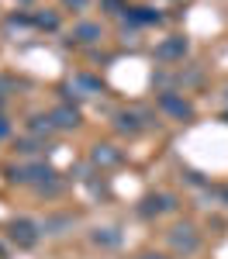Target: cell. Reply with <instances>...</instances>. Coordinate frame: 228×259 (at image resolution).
<instances>
[{
  "instance_id": "cell-1",
  "label": "cell",
  "mask_w": 228,
  "mask_h": 259,
  "mask_svg": "<svg viewBox=\"0 0 228 259\" xmlns=\"http://www.w3.org/2000/svg\"><path fill=\"white\" fill-rule=\"evenodd\" d=\"M169 245H173L176 252H184V256H194V252L201 249V235H197L194 225H176V228L169 232Z\"/></svg>"
},
{
  "instance_id": "cell-2",
  "label": "cell",
  "mask_w": 228,
  "mask_h": 259,
  "mask_svg": "<svg viewBox=\"0 0 228 259\" xmlns=\"http://www.w3.org/2000/svg\"><path fill=\"white\" fill-rule=\"evenodd\" d=\"M7 235H11V242L14 245H21V249H31L35 242H38V225L35 221H28V218H18V221H11L7 225Z\"/></svg>"
},
{
  "instance_id": "cell-3",
  "label": "cell",
  "mask_w": 228,
  "mask_h": 259,
  "mask_svg": "<svg viewBox=\"0 0 228 259\" xmlns=\"http://www.w3.org/2000/svg\"><path fill=\"white\" fill-rule=\"evenodd\" d=\"M159 107H163L166 114H173V118H190V114H194V107H190V104H187L184 97H176V94H159Z\"/></svg>"
},
{
  "instance_id": "cell-4",
  "label": "cell",
  "mask_w": 228,
  "mask_h": 259,
  "mask_svg": "<svg viewBox=\"0 0 228 259\" xmlns=\"http://www.w3.org/2000/svg\"><path fill=\"white\" fill-rule=\"evenodd\" d=\"M156 56H159V59H166V62L184 59V56H187V41H184V38H166V41H159Z\"/></svg>"
},
{
  "instance_id": "cell-5",
  "label": "cell",
  "mask_w": 228,
  "mask_h": 259,
  "mask_svg": "<svg viewBox=\"0 0 228 259\" xmlns=\"http://www.w3.org/2000/svg\"><path fill=\"white\" fill-rule=\"evenodd\" d=\"M52 121H56V128H76V124H80V111L69 107V104H59V107L52 111Z\"/></svg>"
},
{
  "instance_id": "cell-6",
  "label": "cell",
  "mask_w": 228,
  "mask_h": 259,
  "mask_svg": "<svg viewBox=\"0 0 228 259\" xmlns=\"http://www.w3.org/2000/svg\"><path fill=\"white\" fill-rule=\"evenodd\" d=\"M142 214H163V211H173L176 207V200L169 197V194H156V197H145L142 200Z\"/></svg>"
},
{
  "instance_id": "cell-7",
  "label": "cell",
  "mask_w": 228,
  "mask_h": 259,
  "mask_svg": "<svg viewBox=\"0 0 228 259\" xmlns=\"http://www.w3.org/2000/svg\"><path fill=\"white\" fill-rule=\"evenodd\" d=\"M97 38H101V24H94V21H83L73 28V41H80V45H90Z\"/></svg>"
},
{
  "instance_id": "cell-8",
  "label": "cell",
  "mask_w": 228,
  "mask_h": 259,
  "mask_svg": "<svg viewBox=\"0 0 228 259\" xmlns=\"http://www.w3.org/2000/svg\"><path fill=\"white\" fill-rule=\"evenodd\" d=\"M94 162H101V166H118V162H121V152H118L114 145H97V149H94Z\"/></svg>"
},
{
  "instance_id": "cell-9",
  "label": "cell",
  "mask_w": 228,
  "mask_h": 259,
  "mask_svg": "<svg viewBox=\"0 0 228 259\" xmlns=\"http://www.w3.org/2000/svg\"><path fill=\"white\" fill-rule=\"evenodd\" d=\"M128 18L135 21V24H152V21H159V14L149 11V7H135V11H128Z\"/></svg>"
},
{
  "instance_id": "cell-10",
  "label": "cell",
  "mask_w": 228,
  "mask_h": 259,
  "mask_svg": "<svg viewBox=\"0 0 228 259\" xmlns=\"http://www.w3.org/2000/svg\"><path fill=\"white\" fill-rule=\"evenodd\" d=\"M28 128H31L35 135H49V132L56 128V121H52V114H49V118H31V124H28Z\"/></svg>"
},
{
  "instance_id": "cell-11",
  "label": "cell",
  "mask_w": 228,
  "mask_h": 259,
  "mask_svg": "<svg viewBox=\"0 0 228 259\" xmlns=\"http://www.w3.org/2000/svg\"><path fill=\"white\" fill-rule=\"evenodd\" d=\"M118 128L121 132H139V118L135 114H118Z\"/></svg>"
},
{
  "instance_id": "cell-12",
  "label": "cell",
  "mask_w": 228,
  "mask_h": 259,
  "mask_svg": "<svg viewBox=\"0 0 228 259\" xmlns=\"http://www.w3.org/2000/svg\"><path fill=\"white\" fill-rule=\"evenodd\" d=\"M94 242H104V245H114V242H118V235H114V228H97V235H94Z\"/></svg>"
},
{
  "instance_id": "cell-13",
  "label": "cell",
  "mask_w": 228,
  "mask_h": 259,
  "mask_svg": "<svg viewBox=\"0 0 228 259\" xmlns=\"http://www.w3.org/2000/svg\"><path fill=\"white\" fill-rule=\"evenodd\" d=\"M35 21H38L41 28H56V24H59V18H56V14H38Z\"/></svg>"
},
{
  "instance_id": "cell-14",
  "label": "cell",
  "mask_w": 228,
  "mask_h": 259,
  "mask_svg": "<svg viewBox=\"0 0 228 259\" xmlns=\"http://www.w3.org/2000/svg\"><path fill=\"white\" fill-rule=\"evenodd\" d=\"M7 135H11V124H7V118H4V114H0V142L7 139Z\"/></svg>"
},
{
  "instance_id": "cell-15",
  "label": "cell",
  "mask_w": 228,
  "mask_h": 259,
  "mask_svg": "<svg viewBox=\"0 0 228 259\" xmlns=\"http://www.w3.org/2000/svg\"><path fill=\"white\" fill-rule=\"evenodd\" d=\"M139 259H169V256H163V252H142Z\"/></svg>"
},
{
  "instance_id": "cell-16",
  "label": "cell",
  "mask_w": 228,
  "mask_h": 259,
  "mask_svg": "<svg viewBox=\"0 0 228 259\" xmlns=\"http://www.w3.org/2000/svg\"><path fill=\"white\" fill-rule=\"evenodd\" d=\"M66 7H86V0H62Z\"/></svg>"
}]
</instances>
